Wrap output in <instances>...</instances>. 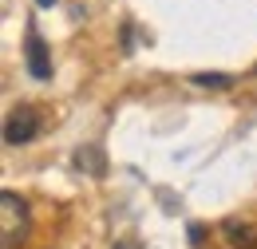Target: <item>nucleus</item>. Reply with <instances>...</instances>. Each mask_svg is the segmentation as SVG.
Listing matches in <instances>:
<instances>
[{
    "instance_id": "20e7f679",
    "label": "nucleus",
    "mask_w": 257,
    "mask_h": 249,
    "mask_svg": "<svg viewBox=\"0 0 257 249\" xmlns=\"http://www.w3.org/2000/svg\"><path fill=\"white\" fill-rule=\"evenodd\" d=\"M222 233L233 249H257V225L249 221H237V218H225L222 221Z\"/></svg>"
},
{
    "instance_id": "0eeeda50",
    "label": "nucleus",
    "mask_w": 257,
    "mask_h": 249,
    "mask_svg": "<svg viewBox=\"0 0 257 249\" xmlns=\"http://www.w3.org/2000/svg\"><path fill=\"white\" fill-rule=\"evenodd\" d=\"M202 237H206V229H202V225H190V241H194V245H198Z\"/></svg>"
},
{
    "instance_id": "7ed1b4c3",
    "label": "nucleus",
    "mask_w": 257,
    "mask_h": 249,
    "mask_svg": "<svg viewBox=\"0 0 257 249\" xmlns=\"http://www.w3.org/2000/svg\"><path fill=\"white\" fill-rule=\"evenodd\" d=\"M24 67L32 79H52V56H48V44L36 28H28V40H24Z\"/></svg>"
},
{
    "instance_id": "423d86ee",
    "label": "nucleus",
    "mask_w": 257,
    "mask_h": 249,
    "mask_svg": "<svg viewBox=\"0 0 257 249\" xmlns=\"http://www.w3.org/2000/svg\"><path fill=\"white\" fill-rule=\"evenodd\" d=\"M190 83H198V87H229L233 79L222 75V71H198V75H190Z\"/></svg>"
},
{
    "instance_id": "f257e3e1",
    "label": "nucleus",
    "mask_w": 257,
    "mask_h": 249,
    "mask_svg": "<svg viewBox=\"0 0 257 249\" xmlns=\"http://www.w3.org/2000/svg\"><path fill=\"white\" fill-rule=\"evenodd\" d=\"M28 202L12 190L0 194V249H16L28 237Z\"/></svg>"
},
{
    "instance_id": "1a4fd4ad",
    "label": "nucleus",
    "mask_w": 257,
    "mask_h": 249,
    "mask_svg": "<svg viewBox=\"0 0 257 249\" xmlns=\"http://www.w3.org/2000/svg\"><path fill=\"white\" fill-rule=\"evenodd\" d=\"M115 249H131V245H127V241H123V245H115Z\"/></svg>"
},
{
    "instance_id": "f03ea898",
    "label": "nucleus",
    "mask_w": 257,
    "mask_h": 249,
    "mask_svg": "<svg viewBox=\"0 0 257 249\" xmlns=\"http://www.w3.org/2000/svg\"><path fill=\"white\" fill-rule=\"evenodd\" d=\"M40 127H44L40 111L24 103V107H16V111L4 119V143H8V147H24V143H32L36 135H40Z\"/></svg>"
},
{
    "instance_id": "6e6552de",
    "label": "nucleus",
    "mask_w": 257,
    "mask_h": 249,
    "mask_svg": "<svg viewBox=\"0 0 257 249\" xmlns=\"http://www.w3.org/2000/svg\"><path fill=\"white\" fill-rule=\"evenodd\" d=\"M36 4H40V8H52V4H56V0H36Z\"/></svg>"
},
{
    "instance_id": "39448f33",
    "label": "nucleus",
    "mask_w": 257,
    "mask_h": 249,
    "mask_svg": "<svg viewBox=\"0 0 257 249\" xmlns=\"http://www.w3.org/2000/svg\"><path fill=\"white\" fill-rule=\"evenodd\" d=\"M75 166H79V170H87V174H103V151H99V147H79Z\"/></svg>"
}]
</instances>
